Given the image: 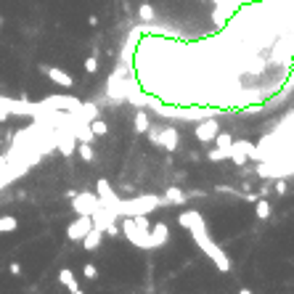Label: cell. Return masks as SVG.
<instances>
[{
	"label": "cell",
	"mask_w": 294,
	"mask_h": 294,
	"mask_svg": "<svg viewBox=\"0 0 294 294\" xmlns=\"http://www.w3.org/2000/svg\"><path fill=\"white\" fill-rule=\"evenodd\" d=\"M164 201H167V204H186V201H188V194H183L180 188L170 186L167 191H164Z\"/></svg>",
	"instance_id": "9a60e30c"
},
{
	"label": "cell",
	"mask_w": 294,
	"mask_h": 294,
	"mask_svg": "<svg viewBox=\"0 0 294 294\" xmlns=\"http://www.w3.org/2000/svg\"><path fill=\"white\" fill-rule=\"evenodd\" d=\"M201 215L196 212V209H186V212H180V217H178V223H180V228H186V231H188V228L191 225H194L196 223V220H199Z\"/></svg>",
	"instance_id": "d6986e66"
},
{
	"label": "cell",
	"mask_w": 294,
	"mask_h": 294,
	"mask_svg": "<svg viewBox=\"0 0 294 294\" xmlns=\"http://www.w3.org/2000/svg\"><path fill=\"white\" fill-rule=\"evenodd\" d=\"M238 294H254L252 289H246V286H241V289H238Z\"/></svg>",
	"instance_id": "d590c367"
},
{
	"label": "cell",
	"mask_w": 294,
	"mask_h": 294,
	"mask_svg": "<svg viewBox=\"0 0 294 294\" xmlns=\"http://www.w3.org/2000/svg\"><path fill=\"white\" fill-rule=\"evenodd\" d=\"M135 133H146L151 127V122H149V112H135Z\"/></svg>",
	"instance_id": "ffe728a7"
},
{
	"label": "cell",
	"mask_w": 294,
	"mask_h": 294,
	"mask_svg": "<svg viewBox=\"0 0 294 294\" xmlns=\"http://www.w3.org/2000/svg\"><path fill=\"white\" fill-rule=\"evenodd\" d=\"M101 241H104V231H101V228H90V231L82 236V246H85L88 252H93V249H98L101 246Z\"/></svg>",
	"instance_id": "4fadbf2b"
},
{
	"label": "cell",
	"mask_w": 294,
	"mask_h": 294,
	"mask_svg": "<svg viewBox=\"0 0 294 294\" xmlns=\"http://www.w3.org/2000/svg\"><path fill=\"white\" fill-rule=\"evenodd\" d=\"M217 8H223V11H233V0H212Z\"/></svg>",
	"instance_id": "836d02e7"
},
{
	"label": "cell",
	"mask_w": 294,
	"mask_h": 294,
	"mask_svg": "<svg viewBox=\"0 0 294 294\" xmlns=\"http://www.w3.org/2000/svg\"><path fill=\"white\" fill-rule=\"evenodd\" d=\"M149 236H151L154 249H157V246H164V244H167V238H170V228H167V223H154L151 231H149Z\"/></svg>",
	"instance_id": "8fae6325"
},
{
	"label": "cell",
	"mask_w": 294,
	"mask_h": 294,
	"mask_svg": "<svg viewBox=\"0 0 294 294\" xmlns=\"http://www.w3.org/2000/svg\"><path fill=\"white\" fill-rule=\"evenodd\" d=\"M90 130H93V135H96V138H101V135H106V133H109V125H106L101 117H96L93 122H90Z\"/></svg>",
	"instance_id": "cb8c5ba5"
},
{
	"label": "cell",
	"mask_w": 294,
	"mask_h": 294,
	"mask_svg": "<svg viewBox=\"0 0 294 294\" xmlns=\"http://www.w3.org/2000/svg\"><path fill=\"white\" fill-rule=\"evenodd\" d=\"M233 149L244 151L249 159H262V157H260V149H257L254 143H249V141H233Z\"/></svg>",
	"instance_id": "2e32d148"
},
{
	"label": "cell",
	"mask_w": 294,
	"mask_h": 294,
	"mask_svg": "<svg viewBox=\"0 0 294 294\" xmlns=\"http://www.w3.org/2000/svg\"><path fill=\"white\" fill-rule=\"evenodd\" d=\"M215 146H217V149H231V146H233V135L231 133H217L215 135Z\"/></svg>",
	"instance_id": "603a6c76"
},
{
	"label": "cell",
	"mask_w": 294,
	"mask_h": 294,
	"mask_svg": "<svg viewBox=\"0 0 294 294\" xmlns=\"http://www.w3.org/2000/svg\"><path fill=\"white\" fill-rule=\"evenodd\" d=\"M82 275H85L88 281H96L98 278V268L93 262H85V265H82Z\"/></svg>",
	"instance_id": "83f0119b"
},
{
	"label": "cell",
	"mask_w": 294,
	"mask_h": 294,
	"mask_svg": "<svg viewBox=\"0 0 294 294\" xmlns=\"http://www.w3.org/2000/svg\"><path fill=\"white\" fill-rule=\"evenodd\" d=\"M69 201H72V209H75L77 215H93L96 209L101 207L98 196L96 194H88V191H85V194H80V191H77V196L69 199Z\"/></svg>",
	"instance_id": "277c9868"
},
{
	"label": "cell",
	"mask_w": 294,
	"mask_h": 294,
	"mask_svg": "<svg viewBox=\"0 0 294 294\" xmlns=\"http://www.w3.org/2000/svg\"><path fill=\"white\" fill-rule=\"evenodd\" d=\"M56 146H59V151L64 154V157H72L75 149H77V138L72 135L67 127H61V130L56 133Z\"/></svg>",
	"instance_id": "9c48e42d"
},
{
	"label": "cell",
	"mask_w": 294,
	"mask_h": 294,
	"mask_svg": "<svg viewBox=\"0 0 294 294\" xmlns=\"http://www.w3.org/2000/svg\"><path fill=\"white\" fill-rule=\"evenodd\" d=\"M85 72H88V75H96V72H98V59H96V53L85 59Z\"/></svg>",
	"instance_id": "f546056e"
},
{
	"label": "cell",
	"mask_w": 294,
	"mask_h": 294,
	"mask_svg": "<svg viewBox=\"0 0 294 294\" xmlns=\"http://www.w3.org/2000/svg\"><path fill=\"white\" fill-rule=\"evenodd\" d=\"M19 228V220L11 217V215H3L0 217V233H8V231H16Z\"/></svg>",
	"instance_id": "7402d4cb"
},
{
	"label": "cell",
	"mask_w": 294,
	"mask_h": 294,
	"mask_svg": "<svg viewBox=\"0 0 294 294\" xmlns=\"http://www.w3.org/2000/svg\"><path fill=\"white\" fill-rule=\"evenodd\" d=\"M40 72L45 77H48L51 82H56V85L61 88H72L75 85V77L69 75V72H64V69H56V67H40Z\"/></svg>",
	"instance_id": "52a82bcc"
},
{
	"label": "cell",
	"mask_w": 294,
	"mask_h": 294,
	"mask_svg": "<svg viewBox=\"0 0 294 294\" xmlns=\"http://www.w3.org/2000/svg\"><path fill=\"white\" fill-rule=\"evenodd\" d=\"M106 88H109L106 93L112 96V98H117V101H122V98L127 96V82H122V75H114L112 80H109Z\"/></svg>",
	"instance_id": "7c38bea8"
},
{
	"label": "cell",
	"mask_w": 294,
	"mask_h": 294,
	"mask_svg": "<svg viewBox=\"0 0 294 294\" xmlns=\"http://www.w3.org/2000/svg\"><path fill=\"white\" fill-rule=\"evenodd\" d=\"M8 270H11V275H22V265L19 262H11V268H8Z\"/></svg>",
	"instance_id": "e575fe53"
},
{
	"label": "cell",
	"mask_w": 294,
	"mask_h": 294,
	"mask_svg": "<svg viewBox=\"0 0 294 294\" xmlns=\"http://www.w3.org/2000/svg\"><path fill=\"white\" fill-rule=\"evenodd\" d=\"M0 30H3V16H0Z\"/></svg>",
	"instance_id": "8d00e7d4"
},
{
	"label": "cell",
	"mask_w": 294,
	"mask_h": 294,
	"mask_svg": "<svg viewBox=\"0 0 294 294\" xmlns=\"http://www.w3.org/2000/svg\"><path fill=\"white\" fill-rule=\"evenodd\" d=\"M90 228H93V217L90 215H80L77 220H72L67 225V238L69 241H82V236H85Z\"/></svg>",
	"instance_id": "5b68a950"
},
{
	"label": "cell",
	"mask_w": 294,
	"mask_h": 294,
	"mask_svg": "<svg viewBox=\"0 0 294 294\" xmlns=\"http://www.w3.org/2000/svg\"><path fill=\"white\" fill-rule=\"evenodd\" d=\"M159 204H164V199L159 196H133V199H117L114 207H109L117 217H135V215H149L151 209H157Z\"/></svg>",
	"instance_id": "7a4b0ae2"
},
{
	"label": "cell",
	"mask_w": 294,
	"mask_h": 294,
	"mask_svg": "<svg viewBox=\"0 0 294 294\" xmlns=\"http://www.w3.org/2000/svg\"><path fill=\"white\" fill-rule=\"evenodd\" d=\"M254 215H257V220H268L270 217V201L268 199H257L254 201Z\"/></svg>",
	"instance_id": "ac0fdd59"
},
{
	"label": "cell",
	"mask_w": 294,
	"mask_h": 294,
	"mask_svg": "<svg viewBox=\"0 0 294 294\" xmlns=\"http://www.w3.org/2000/svg\"><path fill=\"white\" fill-rule=\"evenodd\" d=\"M225 16H228V11H223V8H215V11H212V22L217 27H223L225 24Z\"/></svg>",
	"instance_id": "4dcf8cb0"
},
{
	"label": "cell",
	"mask_w": 294,
	"mask_h": 294,
	"mask_svg": "<svg viewBox=\"0 0 294 294\" xmlns=\"http://www.w3.org/2000/svg\"><path fill=\"white\" fill-rule=\"evenodd\" d=\"M75 151L80 154V159H82V162H88V164L96 159V154H93V146H90V143H80V141H77V149H75Z\"/></svg>",
	"instance_id": "44dd1931"
},
{
	"label": "cell",
	"mask_w": 294,
	"mask_h": 294,
	"mask_svg": "<svg viewBox=\"0 0 294 294\" xmlns=\"http://www.w3.org/2000/svg\"><path fill=\"white\" fill-rule=\"evenodd\" d=\"M188 231H191V238L196 241V246H199V249L204 252V254L209 257V260H212V262L217 265V270H220V273H228V270H231V257H228V254H225V252L212 241V238H209L207 225H204V217H199L196 223L188 228Z\"/></svg>",
	"instance_id": "6da1fadb"
},
{
	"label": "cell",
	"mask_w": 294,
	"mask_h": 294,
	"mask_svg": "<svg viewBox=\"0 0 294 294\" xmlns=\"http://www.w3.org/2000/svg\"><path fill=\"white\" fill-rule=\"evenodd\" d=\"M138 16H141V22H154V16H157V11H154V6H149V3H143L141 8H138Z\"/></svg>",
	"instance_id": "d4e9b609"
},
{
	"label": "cell",
	"mask_w": 294,
	"mask_h": 294,
	"mask_svg": "<svg viewBox=\"0 0 294 294\" xmlns=\"http://www.w3.org/2000/svg\"><path fill=\"white\" fill-rule=\"evenodd\" d=\"M286 188H289V186H286V180H283V178H278V180L273 183V191H275L278 196H281V194H286Z\"/></svg>",
	"instance_id": "1f68e13d"
},
{
	"label": "cell",
	"mask_w": 294,
	"mask_h": 294,
	"mask_svg": "<svg viewBox=\"0 0 294 294\" xmlns=\"http://www.w3.org/2000/svg\"><path fill=\"white\" fill-rule=\"evenodd\" d=\"M178 143H180V135H178L175 127H164V130H159V146H162V149L175 151Z\"/></svg>",
	"instance_id": "30bf717a"
},
{
	"label": "cell",
	"mask_w": 294,
	"mask_h": 294,
	"mask_svg": "<svg viewBox=\"0 0 294 294\" xmlns=\"http://www.w3.org/2000/svg\"><path fill=\"white\" fill-rule=\"evenodd\" d=\"M217 133H220V125H217V119H215V117H209V119H204V122H199V125H196V130H194L196 141H201V143L215 141V135H217Z\"/></svg>",
	"instance_id": "8992f818"
},
{
	"label": "cell",
	"mask_w": 294,
	"mask_h": 294,
	"mask_svg": "<svg viewBox=\"0 0 294 294\" xmlns=\"http://www.w3.org/2000/svg\"><path fill=\"white\" fill-rule=\"evenodd\" d=\"M228 159H233V162L238 164V167H244V164H246V159H249V157H246L244 151H238V149H233V146H231V157H228Z\"/></svg>",
	"instance_id": "f1b7e54d"
},
{
	"label": "cell",
	"mask_w": 294,
	"mask_h": 294,
	"mask_svg": "<svg viewBox=\"0 0 294 294\" xmlns=\"http://www.w3.org/2000/svg\"><path fill=\"white\" fill-rule=\"evenodd\" d=\"M228 157H231V149H217V146H215V149L212 151H207V159L209 162H223V159H228Z\"/></svg>",
	"instance_id": "484cf974"
},
{
	"label": "cell",
	"mask_w": 294,
	"mask_h": 294,
	"mask_svg": "<svg viewBox=\"0 0 294 294\" xmlns=\"http://www.w3.org/2000/svg\"><path fill=\"white\" fill-rule=\"evenodd\" d=\"M133 223H135V228H141V231H151V220H149V215H135Z\"/></svg>",
	"instance_id": "4316f807"
},
{
	"label": "cell",
	"mask_w": 294,
	"mask_h": 294,
	"mask_svg": "<svg viewBox=\"0 0 294 294\" xmlns=\"http://www.w3.org/2000/svg\"><path fill=\"white\" fill-rule=\"evenodd\" d=\"M119 220H122V223H119V231L125 233V238H127L133 246H138V249H154L149 231H141V228H135L133 217H119Z\"/></svg>",
	"instance_id": "3957f363"
},
{
	"label": "cell",
	"mask_w": 294,
	"mask_h": 294,
	"mask_svg": "<svg viewBox=\"0 0 294 294\" xmlns=\"http://www.w3.org/2000/svg\"><path fill=\"white\" fill-rule=\"evenodd\" d=\"M119 233H122V231H119L117 220H114V223H109V225L104 228V236H119Z\"/></svg>",
	"instance_id": "d6a6232c"
},
{
	"label": "cell",
	"mask_w": 294,
	"mask_h": 294,
	"mask_svg": "<svg viewBox=\"0 0 294 294\" xmlns=\"http://www.w3.org/2000/svg\"><path fill=\"white\" fill-rule=\"evenodd\" d=\"M59 281L64 283V286H67L72 294H75L80 286H77V281H75V273H72L69 268H64V270H59Z\"/></svg>",
	"instance_id": "e0dca14e"
},
{
	"label": "cell",
	"mask_w": 294,
	"mask_h": 294,
	"mask_svg": "<svg viewBox=\"0 0 294 294\" xmlns=\"http://www.w3.org/2000/svg\"><path fill=\"white\" fill-rule=\"evenodd\" d=\"M75 294H85V291H82V289H77V291H75Z\"/></svg>",
	"instance_id": "74e56055"
},
{
	"label": "cell",
	"mask_w": 294,
	"mask_h": 294,
	"mask_svg": "<svg viewBox=\"0 0 294 294\" xmlns=\"http://www.w3.org/2000/svg\"><path fill=\"white\" fill-rule=\"evenodd\" d=\"M96 196H98V201L104 207H114L117 204V194H114V188L109 186V180L106 178H98V183H96Z\"/></svg>",
	"instance_id": "ba28073f"
},
{
	"label": "cell",
	"mask_w": 294,
	"mask_h": 294,
	"mask_svg": "<svg viewBox=\"0 0 294 294\" xmlns=\"http://www.w3.org/2000/svg\"><path fill=\"white\" fill-rule=\"evenodd\" d=\"M80 119H85V122H93V119L98 117V106L93 104V101H88V104H80V109L75 112Z\"/></svg>",
	"instance_id": "5bb4252c"
}]
</instances>
